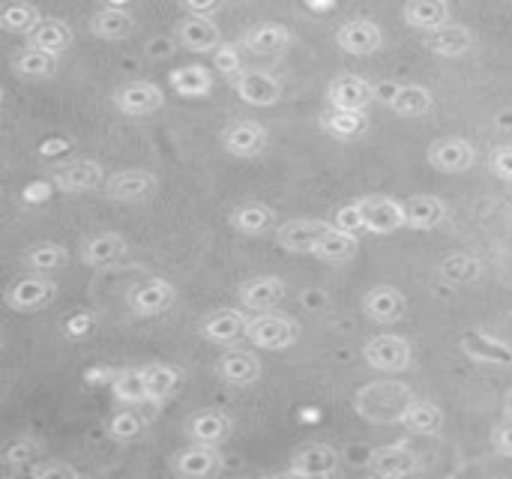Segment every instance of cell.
<instances>
[{"label": "cell", "instance_id": "obj_33", "mask_svg": "<svg viewBox=\"0 0 512 479\" xmlns=\"http://www.w3.org/2000/svg\"><path fill=\"white\" fill-rule=\"evenodd\" d=\"M72 42H75V33L63 18H42L39 27L27 36V45L42 48V51H48L54 57L66 54L72 48Z\"/></svg>", "mask_w": 512, "mask_h": 479}, {"label": "cell", "instance_id": "obj_39", "mask_svg": "<svg viewBox=\"0 0 512 479\" xmlns=\"http://www.w3.org/2000/svg\"><path fill=\"white\" fill-rule=\"evenodd\" d=\"M357 252H360L357 234L342 231V228H336V225H330V231H327V234L321 237V243L315 246V258H321V261H327V264H345V261H351Z\"/></svg>", "mask_w": 512, "mask_h": 479}, {"label": "cell", "instance_id": "obj_50", "mask_svg": "<svg viewBox=\"0 0 512 479\" xmlns=\"http://www.w3.org/2000/svg\"><path fill=\"white\" fill-rule=\"evenodd\" d=\"M36 456V447H33V441H15V444H9L6 447V453H3V462L6 465H24V462H30Z\"/></svg>", "mask_w": 512, "mask_h": 479}, {"label": "cell", "instance_id": "obj_26", "mask_svg": "<svg viewBox=\"0 0 512 479\" xmlns=\"http://www.w3.org/2000/svg\"><path fill=\"white\" fill-rule=\"evenodd\" d=\"M294 42V33L282 21H261L243 33V48L252 54H282Z\"/></svg>", "mask_w": 512, "mask_h": 479}, {"label": "cell", "instance_id": "obj_8", "mask_svg": "<svg viewBox=\"0 0 512 479\" xmlns=\"http://www.w3.org/2000/svg\"><path fill=\"white\" fill-rule=\"evenodd\" d=\"M267 144H270V132L258 120L237 117L222 129V147L237 159H258L267 150Z\"/></svg>", "mask_w": 512, "mask_h": 479}, {"label": "cell", "instance_id": "obj_1", "mask_svg": "<svg viewBox=\"0 0 512 479\" xmlns=\"http://www.w3.org/2000/svg\"><path fill=\"white\" fill-rule=\"evenodd\" d=\"M174 300H177V288L162 276L141 279L126 291V306L135 318H159L174 306Z\"/></svg>", "mask_w": 512, "mask_h": 479}, {"label": "cell", "instance_id": "obj_2", "mask_svg": "<svg viewBox=\"0 0 512 479\" xmlns=\"http://www.w3.org/2000/svg\"><path fill=\"white\" fill-rule=\"evenodd\" d=\"M6 306L18 315H33L39 309H45L48 303H54L57 297V282H51L48 276L42 273H30V276H21L15 279L9 288H6Z\"/></svg>", "mask_w": 512, "mask_h": 479}, {"label": "cell", "instance_id": "obj_6", "mask_svg": "<svg viewBox=\"0 0 512 479\" xmlns=\"http://www.w3.org/2000/svg\"><path fill=\"white\" fill-rule=\"evenodd\" d=\"M246 339L261 348V351H285L291 348L297 339H300V327L294 318H282V315H258V318H249V330H246Z\"/></svg>", "mask_w": 512, "mask_h": 479}, {"label": "cell", "instance_id": "obj_51", "mask_svg": "<svg viewBox=\"0 0 512 479\" xmlns=\"http://www.w3.org/2000/svg\"><path fill=\"white\" fill-rule=\"evenodd\" d=\"M30 477L36 479H75L78 471L72 465H60V462H48V465H36L30 471Z\"/></svg>", "mask_w": 512, "mask_h": 479}, {"label": "cell", "instance_id": "obj_28", "mask_svg": "<svg viewBox=\"0 0 512 479\" xmlns=\"http://www.w3.org/2000/svg\"><path fill=\"white\" fill-rule=\"evenodd\" d=\"M423 45L432 54H438V57H465L471 51V45H474V33L465 24L447 21V24L429 30L426 39H423Z\"/></svg>", "mask_w": 512, "mask_h": 479}, {"label": "cell", "instance_id": "obj_23", "mask_svg": "<svg viewBox=\"0 0 512 479\" xmlns=\"http://www.w3.org/2000/svg\"><path fill=\"white\" fill-rule=\"evenodd\" d=\"M126 237L117 234V231H102V234H93L81 243V264L90 267V270H102V267H111L117 264L123 255H126Z\"/></svg>", "mask_w": 512, "mask_h": 479}, {"label": "cell", "instance_id": "obj_10", "mask_svg": "<svg viewBox=\"0 0 512 479\" xmlns=\"http://www.w3.org/2000/svg\"><path fill=\"white\" fill-rule=\"evenodd\" d=\"M366 471L378 479H399L420 474L423 465H420V456L405 441H396V444L372 450V456L366 462Z\"/></svg>", "mask_w": 512, "mask_h": 479}, {"label": "cell", "instance_id": "obj_30", "mask_svg": "<svg viewBox=\"0 0 512 479\" xmlns=\"http://www.w3.org/2000/svg\"><path fill=\"white\" fill-rule=\"evenodd\" d=\"M447 201L438 195H414L405 201V228L411 231H432L447 222Z\"/></svg>", "mask_w": 512, "mask_h": 479}, {"label": "cell", "instance_id": "obj_15", "mask_svg": "<svg viewBox=\"0 0 512 479\" xmlns=\"http://www.w3.org/2000/svg\"><path fill=\"white\" fill-rule=\"evenodd\" d=\"M285 297H288V282L282 276H252L237 288L240 306L252 312H273L276 306L285 303Z\"/></svg>", "mask_w": 512, "mask_h": 479}, {"label": "cell", "instance_id": "obj_14", "mask_svg": "<svg viewBox=\"0 0 512 479\" xmlns=\"http://www.w3.org/2000/svg\"><path fill=\"white\" fill-rule=\"evenodd\" d=\"M333 222L324 219H291L285 225H276V246L294 255H315V246L330 231Z\"/></svg>", "mask_w": 512, "mask_h": 479}, {"label": "cell", "instance_id": "obj_12", "mask_svg": "<svg viewBox=\"0 0 512 479\" xmlns=\"http://www.w3.org/2000/svg\"><path fill=\"white\" fill-rule=\"evenodd\" d=\"M222 471V453L210 444H189L171 456V474L180 479H207Z\"/></svg>", "mask_w": 512, "mask_h": 479}, {"label": "cell", "instance_id": "obj_4", "mask_svg": "<svg viewBox=\"0 0 512 479\" xmlns=\"http://www.w3.org/2000/svg\"><path fill=\"white\" fill-rule=\"evenodd\" d=\"M231 87H234V93H237L246 105H252V108H270V105H276V102L282 99V93H285L282 78L273 75V72H264V69H240V72L231 78Z\"/></svg>", "mask_w": 512, "mask_h": 479}, {"label": "cell", "instance_id": "obj_48", "mask_svg": "<svg viewBox=\"0 0 512 479\" xmlns=\"http://www.w3.org/2000/svg\"><path fill=\"white\" fill-rule=\"evenodd\" d=\"M489 171L498 177V180H504V183H512V144H501V147H495L492 153H489Z\"/></svg>", "mask_w": 512, "mask_h": 479}, {"label": "cell", "instance_id": "obj_18", "mask_svg": "<svg viewBox=\"0 0 512 479\" xmlns=\"http://www.w3.org/2000/svg\"><path fill=\"white\" fill-rule=\"evenodd\" d=\"M336 45L345 54L354 57H369L384 45V30L372 21V18H348L339 30H336Z\"/></svg>", "mask_w": 512, "mask_h": 479}, {"label": "cell", "instance_id": "obj_19", "mask_svg": "<svg viewBox=\"0 0 512 479\" xmlns=\"http://www.w3.org/2000/svg\"><path fill=\"white\" fill-rule=\"evenodd\" d=\"M378 99V87L369 78L360 75H339L327 84V102L330 108H351L366 111Z\"/></svg>", "mask_w": 512, "mask_h": 479}, {"label": "cell", "instance_id": "obj_17", "mask_svg": "<svg viewBox=\"0 0 512 479\" xmlns=\"http://www.w3.org/2000/svg\"><path fill=\"white\" fill-rule=\"evenodd\" d=\"M174 36L186 51H195V54H213L225 42L219 24L210 15H186V18H180L177 27H174Z\"/></svg>", "mask_w": 512, "mask_h": 479}, {"label": "cell", "instance_id": "obj_20", "mask_svg": "<svg viewBox=\"0 0 512 479\" xmlns=\"http://www.w3.org/2000/svg\"><path fill=\"white\" fill-rule=\"evenodd\" d=\"M246 330H249V315L240 312V309H219L213 315H207L201 324H198V333L204 342L210 345H234L240 339H246Z\"/></svg>", "mask_w": 512, "mask_h": 479}, {"label": "cell", "instance_id": "obj_13", "mask_svg": "<svg viewBox=\"0 0 512 479\" xmlns=\"http://www.w3.org/2000/svg\"><path fill=\"white\" fill-rule=\"evenodd\" d=\"M165 105V93L153 81H129L114 90V108L126 117H147Z\"/></svg>", "mask_w": 512, "mask_h": 479}, {"label": "cell", "instance_id": "obj_35", "mask_svg": "<svg viewBox=\"0 0 512 479\" xmlns=\"http://www.w3.org/2000/svg\"><path fill=\"white\" fill-rule=\"evenodd\" d=\"M231 228L237 234H246V237H258V234H267L270 228H276V210L267 207V204H258V201H249V204H240L231 210Z\"/></svg>", "mask_w": 512, "mask_h": 479}, {"label": "cell", "instance_id": "obj_31", "mask_svg": "<svg viewBox=\"0 0 512 479\" xmlns=\"http://www.w3.org/2000/svg\"><path fill=\"white\" fill-rule=\"evenodd\" d=\"M462 351L474 363H489V366H512V345L483 333V330H468L462 336Z\"/></svg>", "mask_w": 512, "mask_h": 479}, {"label": "cell", "instance_id": "obj_45", "mask_svg": "<svg viewBox=\"0 0 512 479\" xmlns=\"http://www.w3.org/2000/svg\"><path fill=\"white\" fill-rule=\"evenodd\" d=\"M147 429V420L138 411H120L108 420V435L120 444H129L135 438H141V432Z\"/></svg>", "mask_w": 512, "mask_h": 479}, {"label": "cell", "instance_id": "obj_42", "mask_svg": "<svg viewBox=\"0 0 512 479\" xmlns=\"http://www.w3.org/2000/svg\"><path fill=\"white\" fill-rule=\"evenodd\" d=\"M144 372H147V405H162L180 390V372L174 366L153 363Z\"/></svg>", "mask_w": 512, "mask_h": 479}, {"label": "cell", "instance_id": "obj_46", "mask_svg": "<svg viewBox=\"0 0 512 479\" xmlns=\"http://www.w3.org/2000/svg\"><path fill=\"white\" fill-rule=\"evenodd\" d=\"M336 228H342V231H351V234H360V231H366V216H363V207H360V201H351V204H342L336 213H333V219H330Z\"/></svg>", "mask_w": 512, "mask_h": 479}, {"label": "cell", "instance_id": "obj_21", "mask_svg": "<svg viewBox=\"0 0 512 479\" xmlns=\"http://www.w3.org/2000/svg\"><path fill=\"white\" fill-rule=\"evenodd\" d=\"M360 207H363L369 234H393L405 228V201H396L387 195H366L360 198Z\"/></svg>", "mask_w": 512, "mask_h": 479}, {"label": "cell", "instance_id": "obj_36", "mask_svg": "<svg viewBox=\"0 0 512 479\" xmlns=\"http://www.w3.org/2000/svg\"><path fill=\"white\" fill-rule=\"evenodd\" d=\"M402 18L414 30H435L450 21V0H408L402 9Z\"/></svg>", "mask_w": 512, "mask_h": 479}, {"label": "cell", "instance_id": "obj_9", "mask_svg": "<svg viewBox=\"0 0 512 479\" xmlns=\"http://www.w3.org/2000/svg\"><path fill=\"white\" fill-rule=\"evenodd\" d=\"M426 159L441 174H465L477 162V147L465 135H444V138L432 141Z\"/></svg>", "mask_w": 512, "mask_h": 479}, {"label": "cell", "instance_id": "obj_49", "mask_svg": "<svg viewBox=\"0 0 512 479\" xmlns=\"http://www.w3.org/2000/svg\"><path fill=\"white\" fill-rule=\"evenodd\" d=\"M492 450L504 459H512V420H501L495 429H492Z\"/></svg>", "mask_w": 512, "mask_h": 479}, {"label": "cell", "instance_id": "obj_41", "mask_svg": "<svg viewBox=\"0 0 512 479\" xmlns=\"http://www.w3.org/2000/svg\"><path fill=\"white\" fill-rule=\"evenodd\" d=\"M111 393L123 405H144L147 402V372L144 369H123L111 375Z\"/></svg>", "mask_w": 512, "mask_h": 479}, {"label": "cell", "instance_id": "obj_7", "mask_svg": "<svg viewBox=\"0 0 512 479\" xmlns=\"http://www.w3.org/2000/svg\"><path fill=\"white\" fill-rule=\"evenodd\" d=\"M411 399L414 396H411V390L405 384H399V381H375V384H369L366 390L357 393L354 405H357V414H363L366 420H372L375 408L384 405L387 423H396V414L393 411H399V417H402V411H405V405Z\"/></svg>", "mask_w": 512, "mask_h": 479}, {"label": "cell", "instance_id": "obj_3", "mask_svg": "<svg viewBox=\"0 0 512 479\" xmlns=\"http://www.w3.org/2000/svg\"><path fill=\"white\" fill-rule=\"evenodd\" d=\"M363 357L366 363L375 369V372H384V375H399V372H408L411 363H414V348L405 336H375L366 342L363 348Z\"/></svg>", "mask_w": 512, "mask_h": 479}, {"label": "cell", "instance_id": "obj_24", "mask_svg": "<svg viewBox=\"0 0 512 479\" xmlns=\"http://www.w3.org/2000/svg\"><path fill=\"white\" fill-rule=\"evenodd\" d=\"M216 375L228 387H252L261 378V360L252 351L231 348L216 360Z\"/></svg>", "mask_w": 512, "mask_h": 479}, {"label": "cell", "instance_id": "obj_25", "mask_svg": "<svg viewBox=\"0 0 512 479\" xmlns=\"http://www.w3.org/2000/svg\"><path fill=\"white\" fill-rule=\"evenodd\" d=\"M387 108L396 114V117H405V120H417V117H426L432 114L435 108V96L426 84H399L390 90L387 96Z\"/></svg>", "mask_w": 512, "mask_h": 479}, {"label": "cell", "instance_id": "obj_16", "mask_svg": "<svg viewBox=\"0 0 512 479\" xmlns=\"http://www.w3.org/2000/svg\"><path fill=\"white\" fill-rule=\"evenodd\" d=\"M363 315L381 327H390V324H399L405 315H408V300L399 288L393 285H375L363 294Z\"/></svg>", "mask_w": 512, "mask_h": 479}, {"label": "cell", "instance_id": "obj_38", "mask_svg": "<svg viewBox=\"0 0 512 479\" xmlns=\"http://www.w3.org/2000/svg\"><path fill=\"white\" fill-rule=\"evenodd\" d=\"M171 87L183 99H204L213 93V72L201 63L192 66H177L171 72Z\"/></svg>", "mask_w": 512, "mask_h": 479}, {"label": "cell", "instance_id": "obj_34", "mask_svg": "<svg viewBox=\"0 0 512 479\" xmlns=\"http://www.w3.org/2000/svg\"><path fill=\"white\" fill-rule=\"evenodd\" d=\"M60 57L42 51V48H21L15 57H12V72L21 78V81H45V78H54L57 75V63Z\"/></svg>", "mask_w": 512, "mask_h": 479}, {"label": "cell", "instance_id": "obj_43", "mask_svg": "<svg viewBox=\"0 0 512 479\" xmlns=\"http://www.w3.org/2000/svg\"><path fill=\"white\" fill-rule=\"evenodd\" d=\"M39 21H42L39 6L21 3V0L18 3H6L3 12H0V27L6 33H18V36H30L39 27Z\"/></svg>", "mask_w": 512, "mask_h": 479}, {"label": "cell", "instance_id": "obj_22", "mask_svg": "<svg viewBox=\"0 0 512 479\" xmlns=\"http://www.w3.org/2000/svg\"><path fill=\"white\" fill-rule=\"evenodd\" d=\"M336 474H339V450L330 444H309L288 465V477H336Z\"/></svg>", "mask_w": 512, "mask_h": 479}, {"label": "cell", "instance_id": "obj_55", "mask_svg": "<svg viewBox=\"0 0 512 479\" xmlns=\"http://www.w3.org/2000/svg\"><path fill=\"white\" fill-rule=\"evenodd\" d=\"M108 3H111V6H123V9H126V3H132V0H108Z\"/></svg>", "mask_w": 512, "mask_h": 479}, {"label": "cell", "instance_id": "obj_11", "mask_svg": "<svg viewBox=\"0 0 512 479\" xmlns=\"http://www.w3.org/2000/svg\"><path fill=\"white\" fill-rule=\"evenodd\" d=\"M156 186H159V180H156L153 171L123 168V171L111 174L102 189H105V198L114 201V204H141L156 192Z\"/></svg>", "mask_w": 512, "mask_h": 479}, {"label": "cell", "instance_id": "obj_27", "mask_svg": "<svg viewBox=\"0 0 512 479\" xmlns=\"http://www.w3.org/2000/svg\"><path fill=\"white\" fill-rule=\"evenodd\" d=\"M231 432H234V423L222 411H201V414L186 420V438L195 441V444L222 447L231 438Z\"/></svg>", "mask_w": 512, "mask_h": 479}, {"label": "cell", "instance_id": "obj_32", "mask_svg": "<svg viewBox=\"0 0 512 479\" xmlns=\"http://www.w3.org/2000/svg\"><path fill=\"white\" fill-rule=\"evenodd\" d=\"M399 426L411 435H438L444 429V411L432 399H411L399 417Z\"/></svg>", "mask_w": 512, "mask_h": 479}, {"label": "cell", "instance_id": "obj_47", "mask_svg": "<svg viewBox=\"0 0 512 479\" xmlns=\"http://www.w3.org/2000/svg\"><path fill=\"white\" fill-rule=\"evenodd\" d=\"M213 66H216V72H222L228 81L243 69L240 66V45H234V42H222L216 51H213Z\"/></svg>", "mask_w": 512, "mask_h": 479}, {"label": "cell", "instance_id": "obj_37", "mask_svg": "<svg viewBox=\"0 0 512 479\" xmlns=\"http://www.w3.org/2000/svg\"><path fill=\"white\" fill-rule=\"evenodd\" d=\"M132 30H135V18L123 6H105L96 15H90V33L99 39L117 42V39L132 36Z\"/></svg>", "mask_w": 512, "mask_h": 479}, {"label": "cell", "instance_id": "obj_29", "mask_svg": "<svg viewBox=\"0 0 512 479\" xmlns=\"http://www.w3.org/2000/svg\"><path fill=\"white\" fill-rule=\"evenodd\" d=\"M318 126L336 141H357L369 132V114L351 108H327L318 117Z\"/></svg>", "mask_w": 512, "mask_h": 479}, {"label": "cell", "instance_id": "obj_53", "mask_svg": "<svg viewBox=\"0 0 512 479\" xmlns=\"http://www.w3.org/2000/svg\"><path fill=\"white\" fill-rule=\"evenodd\" d=\"M51 186H54V183H45V180L30 183V186L24 189V201H42V198H48V195H51Z\"/></svg>", "mask_w": 512, "mask_h": 479}, {"label": "cell", "instance_id": "obj_5", "mask_svg": "<svg viewBox=\"0 0 512 479\" xmlns=\"http://www.w3.org/2000/svg\"><path fill=\"white\" fill-rule=\"evenodd\" d=\"M105 168L96 159H69L63 165L54 168L51 183L57 192L63 195H84V192H96L105 186Z\"/></svg>", "mask_w": 512, "mask_h": 479}, {"label": "cell", "instance_id": "obj_54", "mask_svg": "<svg viewBox=\"0 0 512 479\" xmlns=\"http://www.w3.org/2000/svg\"><path fill=\"white\" fill-rule=\"evenodd\" d=\"M87 324H90V318H75V321H69V333L72 336H81L87 330Z\"/></svg>", "mask_w": 512, "mask_h": 479}, {"label": "cell", "instance_id": "obj_44", "mask_svg": "<svg viewBox=\"0 0 512 479\" xmlns=\"http://www.w3.org/2000/svg\"><path fill=\"white\" fill-rule=\"evenodd\" d=\"M63 264H66V249L57 246V243H39V246H33V249H27L21 255V267L30 270V273H42V276L57 273Z\"/></svg>", "mask_w": 512, "mask_h": 479}, {"label": "cell", "instance_id": "obj_52", "mask_svg": "<svg viewBox=\"0 0 512 479\" xmlns=\"http://www.w3.org/2000/svg\"><path fill=\"white\" fill-rule=\"evenodd\" d=\"M225 0H180V6L186 9V15H213L222 9Z\"/></svg>", "mask_w": 512, "mask_h": 479}, {"label": "cell", "instance_id": "obj_40", "mask_svg": "<svg viewBox=\"0 0 512 479\" xmlns=\"http://www.w3.org/2000/svg\"><path fill=\"white\" fill-rule=\"evenodd\" d=\"M438 276L447 285H474L483 276V261L471 252H453L438 264Z\"/></svg>", "mask_w": 512, "mask_h": 479}]
</instances>
